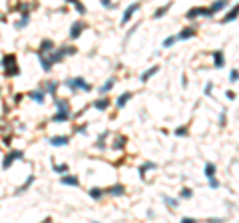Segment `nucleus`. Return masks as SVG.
Listing matches in <instances>:
<instances>
[{"instance_id": "f257e3e1", "label": "nucleus", "mask_w": 239, "mask_h": 223, "mask_svg": "<svg viewBox=\"0 0 239 223\" xmlns=\"http://www.w3.org/2000/svg\"><path fill=\"white\" fill-rule=\"evenodd\" d=\"M4 72L8 74V76H18L20 74V70H18V66H16V56L14 54H8V56H4Z\"/></svg>"}, {"instance_id": "f03ea898", "label": "nucleus", "mask_w": 239, "mask_h": 223, "mask_svg": "<svg viewBox=\"0 0 239 223\" xmlns=\"http://www.w3.org/2000/svg\"><path fill=\"white\" fill-rule=\"evenodd\" d=\"M66 84L70 86L72 90H92V86L88 84L84 78H72V80H68Z\"/></svg>"}, {"instance_id": "7ed1b4c3", "label": "nucleus", "mask_w": 239, "mask_h": 223, "mask_svg": "<svg viewBox=\"0 0 239 223\" xmlns=\"http://www.w3.org/2000/svg\"><path fill=\"white\" fill-rule=\"evenodd\" d=\"M20 157H24V153L20 152V149H16V152H12L10 156H6V159H4V163H2V167H10L12 163H14V159H20Z\"/></svg>"}, {"instance_id": "20e7f679", "label": "nucleus", "mask_w": 239, "mask_h": 223, "mask_svg": "<svg viewBox=\"0 0 239 223\" xmlns=\"http://www.w3.org/2000/svg\"><path fill=\"white\" fill-rule=\"evenodd\" d=\"M195 16H211V10L209 8H191L187 12V18H195Z\"/></svg>"}, {"instance_id": "39448f33", "label": "nucleus", "mask_w": 239, "mask_h": 223, "mask_svg": "<svg viewBox=\"0 0 239 223\" xmlns=\"http://www.w3.org/2000/svg\"><path fill=\"white\" fill-rule=\"evenodd\" d=\"M82 30H84V22H74L72 28H70V36L72 38H78V36L82 34Z\"/></svg>"}, {"instance_id": "423d86ee", "label": "nucleus", "mask_w": 239, "mask_h": 223, "mask_svg": "<svg viewBox=\"0 0 239 223\" xmlns=\"http://www.w3.org/2000/svg\"><path fill=\"white\" fill-rule=\"evenodd\" d=\"M136 10H138V4H129L128 8H126V12H124V18H122V22L128 24V22H129V18H132V14H134Z\"/></svg>"}, {"instance_id": "0eeeda50", "label": "nucleus", "mask_w": 239, "mask_h": 223, "mask_svg": "<svg viewBox=\"0 0 239 223\" xmlns=\"http://www.w3.org/2000/svg\"><path fill=\"white\" fill-rule=\"evenodd\" d=\"M68 142H70V139H68L66 136H56V138L50 139V143H52V146H66Z\"/></svg>"}, {"instance_id": "6e6552de", "label": "nucleus", "mask_w": 239, "mask_h": 223, "mask_svg": "<svg viewBox=\"0 0 239 223\" xmlns=\"http://www.w3.org/2000/svg\"><path fill=\"white\" fill-rule=\"evenodd\" d=\"M193 34H195V30H193V28H185V30H182V32H179V36H177V38H179V40H187V38H191Z\"/></svg>"}, {"instance_id": "1a4fd4ad", "label": "nucleus", "mask_w": 239, "mask_h": 223, "mask_svg": "<svg viewBox=\"0 0 239 223\" xmlns=\"http://www.w3.org/2000/svg\"><path fill=\"white\" fill-rule=\"evenodd\" d=\"M158 70H159L158 66H153V68H149V70H146V72H143V74H142V82H148V80H149V78H152L153 74L158 72Z\"/></svg>"}, {"instance_id": "9d476101", "label": "nucleus", "mask_w": 239, "mask_h": 223, "mask_svg": "<svg viewBox=\"0 0 239 223\" xmlns=\"http://www.w3.org/2000/svg\"><path fill=\"white\" fill-rule=\"evenodd\" d=\"M213 60H215V68L223 66V54H221L219 50H215V52H213Z\"/></svg>"}, {"instance_id": "9b49d317", "label": "nucleus", "mask_w": 239, "mask_h": 223, "mask_svg": "<svg viewBox=\"0 0 239 223\" xmlns=\"http://www.w3.org/2000/svg\"><path fill=\"white\" fill-rule=\"evenodd\" d=\"M129 98H132V94H129V92H126V94H122V96H120V98H118V108H124V106L128 104V100H129Z\"/></svg>"}, {"instance_id": "f8f14e48", "label": "nucleus", "mask_w": 239, "mask_h": 223, "mask_svg": "<svg viewBox=\"0 0 239 223\" xmlns=\"http://www.w3.org/2000/svg\"><path fill=\"white\" fill-rule=\"evenodd\" d=\"M62 183H66V185H78L80 181H78L76 175H66V177H62Z\"/></svg>"}, {"instance_id": "ddd939ff", "label": "nucleus", "mask_w": 239, "mask_h": 223, "mask_svg": "<svg viewBox=\"0 0 239 223\" xmlns=\"http://www.w3.org/2000/svg\"><path fill=\"white\" fill-rule=\"evenodd\" d=\"M114 82H116V80H108V82H106V84L100 88V94H106V92H110L112 88H114Z\"/></svg>"}, {"instance_id": "4468645a", "label": "nucleus", "mask_w": 239, "mask_h": 223, "mask_svg": "<svg viewBox=\"0 0 239 223\" xmlns=\"http://www.w3.org/2000/svg\"><path fill=\"white\" fill-rule=\"evenodd\" d=\"M30 98H32L34 102H40V104H42V102H44V92H32Z\"/></svg>"}, {"instance_id": "2eb2a0df", "label": "nucleus", "mask_w": 239, "mask_h": 223, "mask_svg": "<svg viewBox=\"0 0 239 223\" xmlns=\"http://www.w3.org/2000/svg\"><path fill=\"white\" fill-rule=\"evenodd\" d=\"M235 16H237V6H233V8H231V12L223 18V22H231V20H235Z\"/></svg>"}, {"instance_id": "dca6fc26", "label": "nucleus", "mask_w": 239, "mask_h": 223, "mask_svg": "<svg viewBox=\"0 0 239 223\" xmlns=\"http://www.w3.org/2000/svg\"><path fill=\"white\" fill-rule=\"evenodd\" d=\"M108 106H110V102H108V100H98V102L94 104V108H96V110H106Z\"/></svg>"}, {"instance_id": "f3484780", "label": "nucleus", "mask_w": 239, "mask_h": 223, "mask_svg": "<svg viewBox=\"0 0 239 223\" xmlns=\"http://www.w3.org/2000/svg\"><path fill=\"white\" fill-rule=\"evenodd\" d=\"M213 173H215V166H213V163H207V166H205V177H209V179H211Z\"/></svg>"}, {"instance_id": "a211bd4d", "label": "nucleus", "mask_w": 239, "mask_h": 223, "mask_svg": "<svg viewBox=\"0 0 239 223\" xmlns=\"http://www.w3.org/2000/svg\"><path fill=\"white\" fill-rule=\"evenodd\" d=\"M102 193H104V191H102L100 187H94V189H90V197H94V199H100Z\"/></svg>"}, {"instance_id": "6ab92c4d", "label": "nucleus", "mask_w": 239, "mask_h": 223, "mask_svg": "<svg viewBox=\"0 0 239 223\" xmlns=\"http://www.w3.org/2000/svg\"><path fill=\"white\" fill-rule=\"evenodd\" d=\"M56 106L60 108V112H62V114H70V112H68V104H66V102H62V100H56Z\"/></svg>"}, {"instance_id": "aec40b11", "label": "nucleus", "mask_w": 239, "mask_h": 223, "mask_svg": "<svg viewBox=\"0 0 239 223\" xmlns=\"http://www.w3.org/2000/svg\"><path fill=\"white\" fill-rule=\"evenodd\" d=\"M110 193L112 195H122L124 193V185H114V187L110 189Z\"/></svg>"}, {"instance_id": "412c9836", "label": "nucleus", "mask_w": 239, "mask_h": 223, "mask_svg": "<svg viewBox=\"0 0 239 223\" xmlns=\"http://www.w3.org/2000/svg\"><path fill=\"white\" fill-rule=\"evenodd\" d=\"M68 118H70V114H62V112H60L58 116H54V122H66Z\"/></svg>"}, {"instance_id": "4be33fe9", "label": "nucleus", "mask_w": 239, "mask_h": 223, "mask_svg": "<svg viewBox=\"0 0 239 223\" xmlns=\"http://www.w3.org/2000/svg\"><path fill=\"white\" fill-rule=\"evenodd\" d=\"M225 4H227V2H217V4H211V14H213V12H217V10H221V8H223V6Z\"/></svg>"}, {"instance_id": "5701e85b", "label": "nucleus", "mask_w": 239, "mask_h": 223, "mask_svg": "<svg viewBox=\"0 0 239 223\" xmlns=\"http://www.w3.org/2000/svg\"><path fill=\"white\" fill-rule=\"evenodd\" d=\"M153 167H156L153 163H146V166H142V167H139V173H142V177H143V173H146L148 169H153Z\"/></svg>"}, {"instance_id": "b1692460", "label": "nucleus", "mask_w": 239, "mask_h": 223, "mask_svg": "<svg viewBox=\"0 0 239 223\" xmlns=\"http://www.w3.org/2000/svg\"><path fill=\"white\" fill-rule=\"evenodd\" d=\"M28 22H30V20H28V14H24V18L20 20L18 24H16V28H24V26H26V24H28Z\"/></svg>"}, {"instance_id": "393cba45", "label": "nucleus", "mask_w": 239, "mask_h": 223, "mask_svg": "<svg viewBox=\"0 0 239 223\" xmlns=\"http://www.w3.org/2000/svg\"><path fill=\"white\" fill-rule=\"evenodd\" d=\"M167 8H169V6H167V4H165V6H162V8H159L158 12H156V18H162V16H163V14H165V12H167Z\"/></svg>"}, {"instance_id": "a878e982", "label": "nucleus", "mask_w": 239, "mask_h": 223, "mask_svg": "<svg viewBox=\"0 0 239 223\" xmlns=\"http://www.w3.org/2000/svg\"><path fill=\"white\" fill-rule=\"evenodd\" d=\"M74 6H76V10L80 12V14H84V12H86V6L82 4V2H74Z\"/></svg>"}, {"instance_id": "bb28decb", "label": "nucleus", "mask_w": 239, "mask_h": 223, "mask_svg": "<svg viewBox=\"0 0 239 223\" xmlns=\"http://www.w3.org/2000/svg\"><path fill=\"white\" fill-rule=\"evenodd\" d=\"M32 181H34V175H30V177H28V181H26V183H24V185H22V187H20V189H18V191H20V193H22V191H24V189H26V187H28V185H30V183H32Z\"/></svg>"}, {"instance_id": "cd10ccee", "label": "nucleus", "mask_w": 239, "mask_h": 223, "mask_svg": "<svg viewBox=\"0 0 239 223\" xmlns=\"http://www.w3.org/2000/svg\"><path fill=\"white\" fill-rule=\"evenodd\" d=\"M191 195H193V193H191V189H187V187H185V189H182V197H185V199H189Z\"/></svg>"}, {"instance_id": "c85d7f7f", "label": "nucleus", "mask_w": 239, "mask_h": 223, "mask_svg": "<svg viewBox=\"0 0 239 223\" xmlns=\"http://www.w3.org/2000/svg\"><path fill=\"white\" fill-rule=\"evenodd\" d=\"M163 201H165L167 205H172V207H175V205H177V201H175V199H172V197H163Z\"/></svg>"}, {"instance_id": "c756f323", "label": "nucleus", "mask_w": 239, "mask_h": 223, "mask_svg": "<svg viewBox=\"0 0 239 223\" xmlns=\"http://www.w3.org/2000/svg\"><path fill=\"white\" fill-rule=\"evenodd\" d=\"M229 80H231V82H237V70H235V68L231 70V74H229Z\"/></svg>"}, {"instance_id": "7c9ffc66", "label": "nucleus", "mask_w": 239, "mask_h": 223, "mask_svg": "<svg viewBox=\"0 0 239 223\" xmlns=\"http://www.w3.org/2000/svg\"><path fill=\"white\" fill-rule=\"evenodd\" d=\"M187 133V128H177L175 130V136H185Z\"/></svg>"}, {"instance_id": "2f4dec72", "label": "nucleus", "mask_w": 239, "mask_h": 223, "mask_svg": "<svg viewBox=\"0 0 239 223\" xmlns=\"http://www.w3.org/2000/svg\"><path fill=\"white\" fill-rule=\"evenodd\" d=\"M173 42H175V38H165V40H163V46L167 48V46H172Z\"/></svg>"}, {"instance_id": "473e14b6", "label": "nucleus", "mask_w": 239, "mask_h": 223, "mask_svg": "<svg viewBox=\"0 0 239 223\" xmlns=\"http://www.w3.org/2000/svg\"><path fill=\"white\" fill-rule=\"evenodd\" d=\"M209 185H211V187H213V189H215V187H219V181L211 177V179H209Z\"/></svg>"}, {"instance_id": "72a5a7b5", "label": "nucleus", "mask_w": 239, "mask_h": 223, "mask_svg": "<svg viewBox=\"0 0 239 223\" xmlns=\"http://www.w3.org/2000/svg\"><path fill=\"white\" fill-rule=\"evenodd\" d=\"M68 167L66 166H54V171H60V173H62V171H66Z\"/></svg>"}, {"instance_id": "f704fd0d", "label": "nucleus", "mask_w": 239, "mask_h": 223, "mask_svg": "<svg viewBox=\"0 0 239 223\" xmlns=\"http://www.w3.org/2000/svg\"><path fill=\"white\" fill-rule=\"evenodd\" d=\"M182 223H197V221H195V219H191V217H183Z\"/></svg>"}, {"instance_id": "c9c22d12", "label": "nucleus", "mask_w": 239, "mask_h": 223, "mask_svg": "<svg viewBox=\"0 0 239 223\" xmlns=\"http://www.w3.org/2000/svg\"><path fill=\"white\" fill-rule=\"evenodd\" d=\"M48 92H56V84H48Z\"/></svg>"}, {"instance_id": "e433bc0d", "label": "nucleus", "mask_w": 239, "mask_h": 223, "mask_svg": "<svg viewBox=\"0 0 239 223\" xmlns=\"http://www.w3.org/2000/svg\"><path fill=\"white\" fill-rule=\"evenodd\" d=\"M209 223H223V219H209Z\"/></svg>"}, {"instance_id": "4c0bfd02", "label": "nucleus", "mask_w": 239, "mask_h": 223, "mask_svg": "<svg viewBox=\"0 0 239 223\" xmlns=\"http://www.w3.org/2000/svg\"><path fill=\"white\" fill-rule=\"evenodd\" d=\"M94 223H96V221H94Z\"/></svg>"}]
</instances>
